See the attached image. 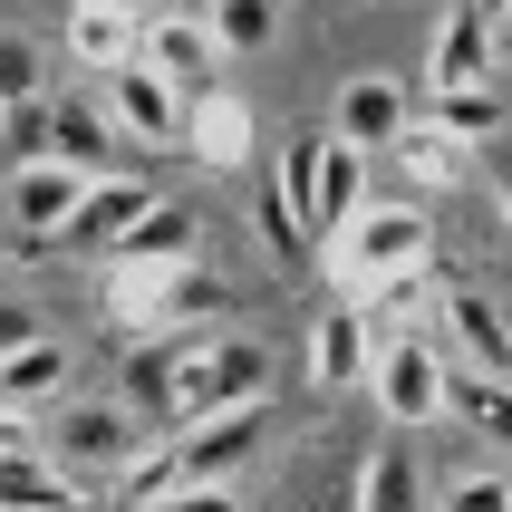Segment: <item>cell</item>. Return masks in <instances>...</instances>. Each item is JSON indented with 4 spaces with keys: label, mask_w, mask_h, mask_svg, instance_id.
<instances>
[{
    "label": "cell",
    "mask_w": 512,
    "mask_h": 512,
    "mask_svg": "<svg viewBox=\"0 0 512 512\" xmlns=\"http://www.w3.org/2000/svg\"><path fill=\"white\" fill-rule=\"evenodd\" d=\"M319 261H329V290L368 310L387 271H426V261H435V213H426V194L368 203L348 232H329V242H319Z\"/></svg>",
    "instance_id": "cell-1"
},
{
    "label": "cell",
    "mask_w": 512,
    "mask_h": 512,
    "mask_svg": "<svg viewBox=\"0 0 512 512\" xmlns=\"http://www.w3.org/2000/svg\"><path fill=\"white\" fill-rule=\"evenodd\" d=\"M271 358H261L252 339H213V329H194L184 339V358H174V377H165V426L184 435V426H203V416H223V406H261L271 397Z\"/></svg>",
    "instance_id": "cell-2"
},
{
    "label": "cell",
    "mask_w": 512,
    "mask_h": 512,
    "mask_svg": "<svg viewBox=\"0 0 512 512\" xmlns=\"http://www.w3.org/2000/svg\"><path fill=\"white\" fill-rule=\"evenodd\" d=\"M377 406H387V426L426 435L435 416H445V387H455V358H445V339H426V329H387L377 339V368H368Z\"/></svg>",
    "instance_id": "cell-3"
},
{
    "label": "cell",
    "mask_w": 512,
    "mask_h": 512,
    "mask_svg": "<svg viewBox=\"0 0 512 512\" xmlns=\"http://www.w3.org/2000/svg\"><path fill=\"white\" fill-rule=\"evenodd\" d=\"M136 445H145V426L126 406H58V426H49V455L68 464L87 493H107L116 474L136 464Z\"/></svg>",
    "instance_id": "cell-4"
},
{
    "label": "cell",
    "mask_w": 512,
    "mask_h": 512,
    "mask_svg": "<svg viewBox=\"0 0 512 512\" xmlns=\"http://www.w3.org/2000/svg\"><path fill=\"white\" fill-rule=\"evenodd\" d=\"M87 184H97V174L58 165V155H20V165H10V203H0V213H10V232H20V242H68Z\"/></svg>",
    "instance_id": "cell-5"
},
{
    "label": "cell",
    "mask_w": 512,
    "mask_h": 512,
    "mask_svg": "<svg viewBox=\"0 0 512 512\" xmlns=\"http://www.w3.org/2000/svg\"><path fill=\"white\" fill-rule=\"evenodd\" d=\"M97 107L116 116V136H126V145H184V87L155 78L145 58L107 68V97H97Z\"/></svg>",
    "instance_id": "cell-6"
},
{
    "label": "cell",
    "mask_w": 512,
    "mask_h": 512,
    "mask_svg": "<svg viewBox=\"0 0 512 512\" xmlns=\"http://www.w3.org/2000/svg\"><path fill=\"white\" fill-rule=\"evenodd\" d=\"M136 58L155 68V78H174L184 97H203V87L223 78V39H213V20H184V10H145Z\"/></svg>",
    "instance_id": "cell-7"
},
{
    "label": "cell",
    "mask_w": 512,
    "mask_h": 512,
    "mask_svg": "<svg viewBox=\"0 0 512 512\" xmlns=\"http://www.w3.org/2000/svg\"><path fill=\"white\" fill-rule=\"evenodd\" d=\"M252 145H261V126H252V107H242L232 87H203V97H184V155H194V165L242 174V165H252Z\"/></svg>",
    "instance_id": "cell-8"
},
{
    "label": "cell",
    "mask_w": 512,
    "mask_h": 512,
    "mask_svg": "<svg viewBox=\"0 0 512 512\" xmlns=\"http://www.w3.org/2000/svg\"><path fill=\"white\" fill-rule=\"evenodd\" d=\"M435 319H445V358H455V368L512 377V319L493 310L484 290H435Z\"/></svg>",
    "instance_id": "cell-9"
},
{
    "label": "cell",
    "mask_w": 512,
    "mask_h": 512,
    "mask_svg": "<svg viewBox=\"0 0 512 512\" xmlns=\"http://www.w3.org/2000/svg\"><path fill=\"white\" fill-rule=\"evenodd\" d=\"M368 368H377V319L358 310V300H339V310H319V329H310V387H368Z\"/></svg>",
    "instance_id": "cell-10"
},
{
    "label": "cell",
    "mask_w": 512,
    "mask_h": 512,
    "mask_svg": "<svg viewBox=\"0 0 512 512\" xmlns=\"http://www.w3.org/2000/svg\"><path fill=\"white\" fill-rule=\"evenodd\" d=\"M387 155L406 165V184H416V194H455V184H474V174H484V145H464L455 126H435V116H406V136L387 145Z\"/></svg>",
    "instance_id": "cell-11"
},
{
    "label": "cell",
    "mask_w": 512,
    "mask_h": 512,
    "mask_svg": "<svg viewBox=\"0 0 512 512\" xmlns=\"http://www.w3.org/2000/svg\"><path fill=\"white\" fill-rule=\"evenodd\" d=\"M78 387V348L68 339H20V348H0V406H20V416H39V406H58Z\"/></svg>",
    "instance_id": "cell-12"
},
{
    "label": "cell",
    "mask_w": 512,
    "mask_h": 512,
    "mask_svg": "<svg viewBox=\"0 0 512 512\" xmlns=\"http://www.w3.org/2000/svg\"><path fill=\"white\" fill-rule=\"evenodd\" d=\"M484 78H493V20L474 0H455L435 20V39H426V97L435 87H484Z\"/></svg>",
    "instance_id": "cell-13"
},
{
    "label": "cell",
    "mask_w": 512,
    "mask_h": 512,
    "mask_svg": "<svg viewBox=\"0 0 512 512\" xmlns=\"http://www.w3.org/2000/svg\"><path fill=\"white\" fill-rule=\"evenodd\" d=\"M368 174H377L368 145H348V136L319 145V194H310V232H319V242H329V232H348V223L377 203V194H368Z\"/></svg>",
    "instance_id": "cell-14"
},
{
    "label": "cell",
    "mask_w": 512,
    "mask_h": 512,
    "mask_svg": "<svg viewBox=\"0 0 512 512\" xmlns=\"http://www.w3.org/2000/svg\"><path fill=\"white\" fill-rule=\"evenodd\" d=\"M406 116H416V97H406L397 78H348V87H339V107H329V136H348V145H368V155H387V145L406 136Z\"/></svg>",
    "instance_id": "cell-15"
},
{
    "label": "cell",
    "mask_w": 512,
    "mask_h": 512,
    "mask_svg": "<svg viewBox=\"0 0 512 512\" xmlns=\"http://www.w3.org/2000/svg\"><path fill=\"white\" fill-rule=\"evenodd\" d=\"M261 416H271V397H261V406H223V416H203V426H184V435H174V455H184V484H223L232 464L252 455Z\"/></svg>",
    "instance_id": "cell-16"
},
{
    "label": "cell",
    "mask_w": 512,
    "mask_h": 512,
    "mask_svg": "<svg viewBox=\"0 0 512 512\" xmlns=\"http://www.w3.org/2000/svg\"><path fill=\"white\" fill-rule=\"evenodd\" d=\"M155 203H165V194H155L145 174H97V184H87V203H78V223H68V242H87V252H116V242H126V232H136Z\"/></svg>",
    "instance_id": "cell-17"
},
{
    "label": "cell",
    "mask_w": 512,
    "mask_h": 512,
    "mask_svg": "<svg viewBox=\"0 0 512 512\" xmlns=\"http://www.w3.org/2000/svg\"><path fill=\"white\" fill-rule=\"evenodd\" d=\"M348 512H435V493H426V474H416V445H406V426H397V445H377V455L358 464V493H348Z\"/></svg>",
    "instance_id": "cell-18"
},
{
    "label": "cell",
    "mask_w": 512,
    "mask_h": 512,
    "mask_svg": "<svg viewBox=\"0 0 512 512\" xmlns=\"http://www.w3.org/2000/svg\"><path fill=\"white\" fill-rule=\"evenodd\" d=\"M136 39H145V10H107V0H78V10H68V58H78V68H97V78H107V68H126V58H136Z\"/></svg>",
    "instance_id": "cell-19"
},
{
    "label": "cell",
    "mask_w": 512,
    "mask_h": 512,
    "mask_svg": "<svg viewBox=\"0 0 512 512\" xmlns=\"http://www.w3.org/2000/svg\"><path fill=\"white\" fill-rule=\"evenodd\" d=\"M445 416H455L474 445H503V455H512V377H493V368H455V387H445Z\"/></svg>",
    "instance_id": "cell-20"
},
{
    "label": "cell",
    "mask_w": 512,
    "mask_h": 512,
    "mask_svg": "<svg viewBox=\"0 0 512 512\" xmlns=\"http://www.w3.org/2000/svg\"><path fill=\"white\" fill-rule=\"evenodd\" d=\"M174 484H184V455L145 435V445H136V464H126V474L107 484V503H116V512H165V503H174Z\"/></svg>",
    "instance_id": "cell-21"
},
{
    "label": "cell",
    "mask_w": 512,
    "mask_h": 512,
    "mask_svg": "<svg viewBox=\"0 0 512 512\" xmlns=\"http://www.w3.org/2000/svg\"><path fill=\"white\" fill-rule=\"evenodd\" d=\"M49 155H58V165H78V174H116L107 165V155H116V116L107 107H58Z\"/></svg>",
    "instance_id": "cell-22"
},
{
    "label": "cell",
    "mask_w": 512,
    "mask_h": 512,
    "mask_svg": "<svg viewBox=\"0 0 512 512\" xmlns=\"http://www.w3.org/2000/svg\"><path fill=\"white\" fill-rule=\"evenodd\" d=\"M426 116H435V126H455L464 145H493V136H503V78H484V87H435Z\"/></svg>",
    "instance_id": "cell-23"
},
{
    "label": "cell",
    "mask_w": 512,
    "mask_h": 512,
    "mask_svg": "<svg viewBox=\"0 0 512 512\" xmlns=\"http://www.w3.org/2000/svg\"><path fill=\"white\" fill-rule=\"evenodd\" d=\"M116 252H126V261H174V271H184V261L203 252V232H194V213H184V203H155V213H145Z\"/></svg>",
    "instance_id": "cell-24"
},
{
    "label": "cell",
    "mask_w": 512,
    "mask_h": 512,
    "mask_svg": "<svg viewBox=\"0 0 512 512\" xmlns=\"http://www.w3.org/2000/svg\"><path fill=\"white\" fill-rule=\"evenodd\" d=\"M203 20H213V39H223V58H261L271 39H281V0H213Z\"/></svg>",
    "instance_id": "cell-25"
},
{
    "label": "cell",
    "mask_w": 512,
    "mask_h": 512,
    "mask_svg": "<svg viewBox=\"0 0 512 512\" xmlns=\"http://www.w3.org/2000/svg\"><path fill=\"white\" fill-rule=\"evenodd\" d=\"M319 145H329V136H290L281 145V174H271V194H281L300 223H310V194H319Z\"/></svg>",
    "instance_id": "cell-26"
},
{
    "label": "cell",
    "mask_w": 512,
    "mask_h": 512,
    "mask_svg": "<svg viewBox=\"0 0 512 512\" xmlns=\"http://www.w3.org/2000/svg\"><path fill=\"white\" fill-rule=\"evenodd\" d=\"M20 97H49V58H39V39L0 29V107H20Z\"/></svg>",
    "instance_id": "cell-27"
},
{
    "label": "cell",
    "mask_w": 512,
    "mask_h": 512,
    "mask_svg": "<svg viewBox=\"0 0 512 512\" xmlns=\"http://www.w3.org/2000/svg\"><path fill=\"white\" fill-rule=\"evenodd\" d=\"M49 126H58L49 97H20V107H0V145H10V165H20V155H49Z\"/></svg>",
    "instance_id": "cell-28"
},
{
    "label": "cell",
    "mask_w": 512,
    "mask_h": 512,
    "mask_svg": "<svg viewBox=\"0 0 512 512\" xmlns=\"http://www.w3.org/2000/svg\"><path fill=\"white\" fill-rule=\"evenodd\" d=\"M435 512H512V474H493V464H484V474H464V484L435 493Z\"/></svg>",
    "instance_id": "cell-29"
},
{
    "label": "cell",
    "mask_w": 512,
    "mask_h": 512,
    "mask_svg": "<svg viewBox=\"0 0 512 512\" xmlns=\"http://www.w3.org/2000/svg\"><path fill=\"white\" fill-rule=\"evenodd\" d=\"M0 455H49V426L20 416V406H0Z\"/></svg>",
    "instance_id": "cell-30"
},
{
    "label": "cell",
    "mask_w": 512,
    "mask_h": 512,
    "mask_svg": "<svg viewBox=\"0 0 512 512\" xmlns=\"http://www.w3.org/2000/svg\"><path fill=\"white\" fill-rule=\"evenodd\" d=\"M165 512H242V493H232V484H174Z\"/></svg>",
    "instance_id": "cell-31"
},
{
    "label": "cell",
    "mask_w": 512,
    "mask_h": 512,
    "mask_svg": "<svg viewBox=\"0 0 512 512\" xmlns=\"http://www.w3.org/2000/svg\"><path fill=\"white\" fill-rule=\"evenodd\" d=\"M484 174H493V213H503V223H512V145H503V155H493Z\"/></svg>",
    "instance_id": "cell-32"
},
{
    "label": "cell",
    "mask_w": 512,
    "mask_h": 512,
    "mask_svg": "<svg viewBox=\"0 0 512 512\" xmlns=\"http://www.w3.org/2000/svg\"><path fill=\"white\" fill-rule=\"evenodd\" d=\"M474 10H484V20H493V29H503V20H512V0H474Z\"/></svg>",
    "instance_id": "cell-33"
},
{
    "label": "cell",
    "mask_w": 512,
    "mask_h": 512,
    "mask_svg": "<svg viewBox=\"0 0 512 512\" xmlns=\"http://www.w3.org/2000/svg\"><path fill=\"white\" fill-rule=\"evenodd\" d=\"M107 10H155V0H107Z\"/></svg>",
    "instance_id": "cell-34"
},
{
    "label": "cell",
    "mask_w": 512,
    "mask_h": 512,
    "mask_svg": "<svg viewBox=\"0 0 512 512\" xmlns=\"http://www.w3.org/2000/svg\"><path fill=\"white\" fill-rule=\"evenodd\" d=\"M58 512H97V503H58Z\"/></svg>",
    "instance_id": "cell-35"
}]
</instances>
